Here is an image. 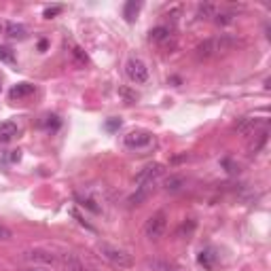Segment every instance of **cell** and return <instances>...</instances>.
I'll list each match as a JSON object with an SVG mask.
<instances>
[{
	"instance_id": "25",
	"label": "cell",
	"mask_w": 271,
	"mask_h": 271,
	"mask_svg": "<svg viewBox=\"0 0 271 271\" xmlns=\"http://www.w3.org/2000/svg\"><path fill=\"white\" fill-rule=\"evenodd\" d=\"M119 125H121V121H119V119H113V121H108V123H106V127H108L110 132H113V130H117Z\"/></svg>"
},
{
	"instance_id": "28",
	"label": "cell",
	"mask_w": 271,
	"mask_h": 271,
	"mask_svg": "<svg viewBox=\"0 0 271 271\" xmlns=\"http://www.w3.org/2000/svg\"><path fill=\"white\" fill-rule=\"evenodd\" d=\"M0 89H3V85H0Z\"/></svg>"
},
{
	"instance_id": "20",
	"label": "cell",
	"mask_w": 271,
	"mask_h": 271,
	"mask_svg": "<svg viewBox=\"0 0 271 271\" xmlns=\"http://www.w3.org/2000/svg\"><path fill=\"white\" fill-rule=\"evenodd\" d=\"M151 267H153V271H174V267L165 261H151Z\"/></svg>"
},
{
	"instance_id": "26",
	"label": "cell",
	"mask_w": 271,
	"mask_h": 271,
	"mask_svg": "<svg viewBox=\"0 0 271 271\" xmlns=\"http://www.w3.org/2000/svg\"><path fill=\"white\" fill-rule=\"evenodd\" d=\"M38 47H40V51H45V49H47V40H40V45H38Z\"/></svg>"
},
{
	"instance_id": "7",
	"label": "cell",
	"mask_w": 271,
	"mask_h": 271,
	"mask_svg": "<svg viewBox=\"0 0 271 271\" xmlns=\"http://www.w3.org/2000/svg\"><path fill=\"white\" fill-rule=\"evenodd\" d=\"M151 144V134L149 132H130L125 136V147L127 149H142Z\"/></svg>"
},
{
	"instance_id": "10",
	"label": "cell",
	"mask_w": 271,
	"mask_h": 271,
	"mask_svg": "<svg viewBox=\"0 0 271 271\" xmlns=\"http://www.w3.org/2000/svg\"><path fill=\"white\" fill-rule=\"evenodd\" d=\"M34 93V85L30 83H17L11 91H9V98L11 100H22V98H28V95Z\"/></svg>"
},
{
	"instance_id": "4",
	"label": "cell",
	"mask_w": 271,
	"mask_h": 271,
	"mask_svg": "<svg viewBox=\"0 0 271 271\" xmlns=\"http://www.w3.org/2000/svg\"><path fill=\"white\" fill-rule=\"evenodd\" d=\"M168 229V216L165 212H157L153 214L149 220H147V225H144V233L149 240H159Z\"/></svg>"
},
{
	"instance_id": "23",
	"label": "cell",
	"mask_w": 271,
	"mask_h": 271,
	"mask_svg": "<svg viewBox=\"0 0 271 271\" xmlns=\"http://www.w3.org/2000/svg\"><path fill=\"white\" fill-rule=\"evenodd\" d=\"M0 240H11V231L5 225H0Z\"/></svg>"
},
{
	"instance_id": "14",
	"label": "cell",
	"mask_w": 271,
	"mask_h": 271,
	"mask_svg": "<svg viewBox=\"0 0 271 271\" xmlns=\"http://www.w3.org/2000/svg\"><path fill=\"white\" fill-rule=\"evenodd\" d=\"M151 189H153V184H138V191L130 197V203H132V205H140L142 201H144V199L149 197Z\"/></svg>"
},
{
	"instance_id": "18",
	"label": "cell",
	"mask_w": 271,
	"mask_h": 271,
	"mask_svg": "<svg viewBox=\"0 0 271 271\" xmlns=\"http://www.w3.org/2000/svg\"><path fill=\"white\" fill-rule=\"evenodd\" d=\"M72 57H74V61L78 64V66H85V64L89 61L87 59V53L81 49V47H74V49H72Z\"/></svg>"
},
{
	"instance_id": "27",
	"label": "cell",
	"mask_w": 271,
	"mask_h": 271,
	"mask_svg": "<svg viewBox=\"0 0 271 271\" xmlns=\"http://www.w3.org/2000/svg\"><path fill=\"white\" fill-rule=\"evenodd\" d=\"M26 271H34V269H26Z\"/></svg>"
},
{
	"instance_id": "11",
	"label": "cell",
	"mask_w": 271,
	"mask_h": 271,
	"mask_svg": "<svg viewBox=\"0 0 271 271\" xmlns=\"http://www.w3.org/2000/svg\"><path fill=\"white\" fill-rule=\"evenodd\" d=\"M61 265L66 267V271H87L81 259H76L74 254H61Z\"/></svg>"
},
{
	"instance_id": "16",
	"label": "cell",
	"mask_w": 271,
	"mask_h": 271,
	"mask_svg": "<svg viewBox=\"0 0 271 271\" xmlns=\"http://www.w3.org/2000/svg\"><path fill=\"white\" fill-rule=\"evenodd\" d=\"M26 28L22 24H7V36L11 38H26Z\"/></svg>"
},
{
	"instance_id": "5",
	"label": "cell",
	"mask_w": 271,
	"mask_h": 271,
	"mask_svg": "<svg viewBox=\"0 0 271 271\" xmlns=\"http://www.w3.org/2000/svg\"><path fill=\"white\" fill-rule=\"evenodd\" d=\"M24 259L30 261V263H38V265H57V259L53 252H47V250H40V248H34V250H28L24 254Z\"/></svg>"
},
{
	"instance_id": "9",
	"label": "cell",
	"mask_w": 271,
	"mask_h": 271,
	"mask_svg": "<svg viewBox=\"0 0 271 271\" xmlns=\"http://www.w3.org/2000/svg\"><path fill=\"white\" fill-rule=\"evenodd\" d=\"M15 136H17V125L13 121L0 123V144H7V142H11Z\"/></svg>"
},
{
	"instance_id": "13",
	"label": "cell",
	"mask_w": 271,
	"mask_h": 271,
	"mask_svg": "<svg viewBox=\"0 0 271 271\" xmlns=\"http://www.w3.org/2000/svg\"><path fill=\"white\" fill-rule=\"evenodd\" d=\"M170 28H165V26H157V28H153L151 32H149V40L151 43H163V40H168L170 38Z\"/></svg>"
},
{
	"instance_id": "2",
	"label": "cell",
	"mask_w": 271,
	"mask_h": 271,
	"mask_svg": "<svg viewBox=\"0 0 271 271\" xmlns=\"http://www.w3.org/2000/svg\"><path fill=\"white\" fill-rule=\"evenodd\" d=\"M98 252L100 257L106 259L113 267H119V269H130L134 265V259L132 254L123 250V248H117V246H110V244H98Z\"/></svg>"
},
{
	"instance_id": "12",
	"label": "cell",
	"mask_w": 271,
	"mask_h": 271,
	"mask_svg": "<svg viewBox=\"0 0 271 271\" xmlns=\"http://www.w3.org/2000/svg\"><path fill=\"white\" fill-rule=\"evenodd\" d=\"M140 3H136V0H130V3H125V9H123V17L127 24H134L136 17H138V13H140Z\"/></svg>"
},
{
	"instance_id": "15",
	"label": "cell",
	"mask_w": 271,
	"mask_h": 271,
	"mask_svg": "<svg viewBox=\"0 0 271 271\" xmlns=\"http://www.w3.org/2000/svg\"><path fill=\"white\" fill-rule=\"evenodd\" d=\"M184 184H186V180H184L182 176H170V178L163 182V186H165L168 193H178V191H180Z\"/></svg>"
},
{
	"instance_id": "22",
	"label": "cell",
	"mask_w": 271,
	"mask_h": 271,
	"mask_svg": "<svg viewBox=\"0 0 271 271\" xmlns=\"http://www.w3.org/2000/svg\"><path fill=\"white\" fill-rule=\"evenodd\" d=\"M57 13H61V7H51V9H45V17H47V19H51V17H55Z\"/></svg>"
},
{
	"instance_id": "19",
	"label": "cell",
	"mask_w": 271,
	"mask_h": 271,
	"mask_svg": "<svg viewBox=\"0 0 271 271\" xmlns=\"http://www.w3.org/2000/svg\"><path fill=\"white\" fill-rule=\"evenodd\" d=\"M0 61H5V64H15V53L9 49V47H0Z\"/></svg>"
},
{
	"instance_id": "21",
	"label": "cell",
	"mask_w": 271,
	"mask_h": 271,
	"mask_svg": "<svg viewBox=\"0 0 271 271\" xmlns=\"http://www.w3.org/2000/svg\"><path fill=\"white\" fill-rule=\"evenodd\" d=\"M81 199V205H85V208H89L91 212H95V214H100L102 210H100V205H95V201L93 199H89V197H78Z\"/></svg>"
},
{
	"instance_id": "1",
	"label": "cell",
	"mask_w": 271,
	"mask_h": 271,
	"mask_svg": "<svg viewBox=\"0 0 271 271\" xmlns=\"http://www.w3.org/2000/svg\"><path fill=\"white\" fill-rule=\"evenodd\" d=\"M233 38L229 36H214V38H208V40H203L197 45V49H195V55L197 59H208V57H214L222 51H229L231 47H233Z\"/></svg>"
},
{
	"instance_id": "17",
	"label": "cell",
	"mask_w": 271,
	"mask_h": 271,
	"mask_svg": "<svg viewBox=\"0 0 271 271\" xmlns=\"http://www.w3.org/2000/svg\"><path fill=\"white\" fill-rule=\"evenodd\" d=\"M199 263H201L205 269H214L216 254H214L212 250H201V254H199Z\"/></svg>"
},
{
	"instance_id": "24",
	"label": "cell",
	"mask_w": 271,
	"mask_h": 271,
	"mask_svg": "<svg viewBox=\"0 0 271 271\" xmlns=\"http://www.w3.org/2000/svg\"><path fill=\"white\" fill-rule=\"evenodd\" d=\"M49 121H47V127H53V130H57L59 127V121H57V117H47Z\"/></svg>"
},
{
	"instance_id": "6",
	"label": "cell",
	"mask_w": 271,
	"mask_h": 271,
	"mask_svg": "<svg viewBox=\"0 0 271 271\" xmlns=\"http://www.w3.org/2000/svg\"><path fill=\"white\" fill-rule=\"evenodd\" d=\"M161 172H163L161 163H151L136 176V184H153V180L157 176H161Z\"/></svg>"
},
{
	"instance_id": "3",
	"label": "cell",
	"mask_w": 271,
	"mask_h": 271,
	"mask_svg": "<svg viewBox=\"0 0 271 271\" xmlns=\"http://www.w3.org/2000/svg\"><path fill=\"white\" fill-rule=\"evenodd\" d=\"M125 72H127V76H130V81L136 83V85H144L149 81V66L138 57H132L125 64Z\"/></svg>"
},
{
	"instance_id": "8",
	"label": "cell",
	"mask_w": 271,
	"mask_h": 271,
	"mask_svg": "<svg viewBox=\"0 0 271 271\" xmlns=\"http://www.w3.org/2000/svg\"><path fill=\"white\" fill-rule=\"evenodd\" d=\"M265 121L263 119H259V117H246V119H242L240 123L235 125V132L237 134H244V136H250V134H254V130H257L259 125H263Z\"/></svg>"
}]
</instances>
